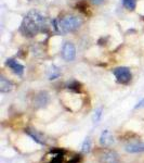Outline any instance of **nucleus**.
Returning <instances> with one entry per match:
<instances>
[{"label":"nucleus","mask_w":144,"mask_h":163,"mask_svg":"<svg viewBox=\"0 0 144 163\" xmlns=\"http://www.w3.org/2000/svg\"><path fill=\"white\" fill-rule=\"evenodd\" d=\"M62 57L67 62H71V61L75 59V57H76V48H75V46H74L73 42L67 41V42L64 44L63 47H62Z\"/></svg>","instance_id":"39448f33"},{"label":"nucleus","mask_w":144,"mask_h":163,"mask_svg":"<svg viewBox=\"0 0 144 163\" xmlns=\"http://www.w3.org/2000/svg\"><path fill=\"white\" fill-rule=\"evenodd\" d=\"M29 2H33V1H42V0H28Z\"/></svg>","instance_id":"aec40b11"},{"label":"nucleus","mask_w":144,"mask_h":163,"mask_svg":"<svg viewBox=\"0 0 144 163\" xmlns=\"http://www.w3.org/2000/svg\"><path fill=\"white\" fill-rule=\"evenodd\" d=\"M5 65H7L8 68H11V70H12L16 75H18V76H22L23 73H24V70H25L24 65H22L21 63H18V61L14 59H8L7 62H5Z\"/></svg>","instance_id":"0eeeda50"},{"label":"nucleus","mask_w":144,"mask_h":163,"mask_svg":"<svg viewBox=\"0 0 144 163\" xmlns=\"http://www.w3.org/2000/svg\"><path fill=\"white\" fill-rule=\"evenodd\" d=\"M125 150L129 153H141L144 152V142L143 141H129L125 146Z\"/></svg>","instance_id":"423d86ee"},{"label":"nucleus","mask_w":144,"mask_h":163,"mask_svg":"<svg viewBox=\"0 0 144 163\" xmlns=\"http://www.w3.org/2000/svg\"><path fill=\"white\" fill-rule=\"evenodd\" d=\"M47 27L48 25L45 16L40 12L32 10L23 18V22L21 24V32L26 37H34L39 33L46 32Z\"/></svg>","instance_id":"f257e3e1"},{"label":"nucleus","mask_w":144,"mask_h":163,"mask_svg":"<svg viewBox=\"0 0 144 163\" xmlns=\"http://www.w3.org/2000/svg\"><path fill=\"white\" fill-rule=\"evenodd\" d=\"M135 109H140V108H144V99H142L141 101L138 102V104L134 107Z\"/></svg>","instance_id":"a211bd4d"},{"label":"nucleus","mask_w":144,"mask_h":163,"mask_svg":"<svg viewBox=\"0 0 144 163\" xmlns=\"http://www.w3.org/2000/svg\"><path fill=\"white\" fill-rule=\"evenodd\" d=\"M102 114H103V109L102 108H98L95 110V113L93 115V121L94 123H99L101 118H102Z\"/></svg>","instance_id":"f3484780"},{"label":"nucleus","mask_w":144,"mask_h":163,"mask_svg":"<svg viewBox=\"0 0 144 163\" xmlns=\"http://www.w3.org/2000/svg\"><path fill=\"white\" fill-rule=\"evenodd\" d=\"M67 89H69V90L72 91H75V92H78V91L80 90L81 88V84L79 83V82L77 81H73L71 82L69 84H67V87H66Z\"/></svg>","instance_id":"4468645a"},{"label":"nucleus","mask_w":144,"mask_h":163,"mask_svg":"<svg viewBox=\"0 0 144 163\" xmlns=\"http://www.w3.org/2000/svg\"><path fill=\"white\" fill-rule=\"evenodd\" d=\"M25 133H26L27 135L29 136V137H31V138H32V139L35 141V142L39 144L40 146H46V145H47L46 140L43 139V136L41 135L40 133H38L36 129H32V128H26V129H25Z\"/></svg>","instance_id":"6e6552de"},{"label":"nucleus","mask_w":144,"mask_h":163,"mask_svg":"<svg viewBox=\"0 0 144 163\" xmlns=\"http://www.w3.org/2000/svg\"><path fill=\"white\" fill-rule=\"evenodd\" d=\"M91 2L95 5H102V3H103L104 0H91Z\"/></svg>","instance_id":"6ab92c4d"},{"label":"nucleus","mask_w":144,"mask_h":163,"mask_svg":"<svg viewBox=\"0 0 144 163\" xmlns=\"http://www.w3.org/2000/svg\"><path fill=\"white\" fill-rule=\"evenodd\" d=\"M113 73H114L117 82L120 83V84H128L131 81V78H132L131 71L128 68H126V66L116 68L113 71Z\"/></svg>","instance_id":"7ed1b4c3"},{"label":"nucleus","mask_w":144,"mask_h":163,"mask_svg":"<svg viewBox=\"0 0 144 163\" xmlns=\"http://www.w3.org/2000/svg\"><path fill=\"white\" fill-rule=\"evenodd\" d=\"M12 89H13V84L9 79H7L5 77H0V91L1 92H9Z\"/></svg>","instance_id":"9b49d317"},{"label":"nucleus","mask_w":144,"mask_h":163,"mask_svg":"<svg viewBox=\"0 0 144 163\" xmlns=\"http://www.w3.org/2000/svg\"><path fill=\"white\" fill-rule=\"evenodd\" d=\"M90 150H91V139L88 137V138H86L85 141L81 145V151L84 153H89Z\"/></svg>","instance_id":"2eb2a0df"},{"label":"nucleus","mask_w":144,"mask_h":163,"mask_svg":"<svg viewBox=\"0 0 144 163\" xmlns=\"http://www.w3.org/2000/svg\"><path fill=\"white\" fill-rule=\"evenodd\" d=\"M49 95L46 91H40L38 95L35 97V107L36 108H43L49 102Z\"/></svg>","instance_id":"1a4fd4ad"},{"label":"nucleus","mask_w":144,"mask_h":163,"mask_svg":"<svg viewBox=\"0 0 144 163\" xmlns=\"http://www.w3.org/2000/svg\"><path fill=\"white\" fill-rule=\"evenodd\" d=\"M100 163H120L119 155L114 150L105 149L99 155Z\"/></svg>","instance_id":"20e7f679"},{"label":"nucleus","mask_w":144,"mask_h":163,"mask_svg":"<svg viewBox=\"0 0 144 163\" xmlns=\"http://www.w3.org/2000/svg\"><path fill=\"white\" fill-rule=\"evenodd\" d=\"M60 75H61V70H60L58 66H55V65H52L51 68H50L49 71V77L50 81H53V79H56V78H59Z\"/></svg>","instance_id":"f8f14e48"},{"label":"nucleus","mask_w":144,"mask_h":163,"mask_svg":"<svg viewBox=\"0 0 144 163\" xmlns=\"http://www.w3.org/2000/svg\"><path fill=\"white\" fill-rule=\"evenodd\" d=\"M122 5L129 11H133L137 7V0H122Z\"/></svg>","instance_id":"ddd939ff"},{"label":"nucleus","mask_w":144,"mask_h":163,"mask_svg":"<svg viewBox=\"0 0 144 163\" xmlns=\"http://www.w3.org/2000/svg\"><path fill=\"white\" fill-rule=\"evenodd\" d=\"M82 18L77 15H66L60 20H54L53 27L56 32L61 34H67L77 31L82 25Z\"/></svg>","instance_id":"f03ea898"},{"label":"nucleus","mask_w":144,"mask_h":163,"mask_svg":"<svg viewBox=\"0 0 144 163\" xmlns=\"http://www.w3.org/2000/svg\"><path fill=\"white\" fill-rule=\"evenodd\" d=\"M82 162V155L80 153H74L73 157L68 160L66 163H81Z\"/></svg>","instance_id":"dca6fc26"},{"label":"nucleus","mask_w":144,"mask_h":163,"mask_svg":"<svg viewBox=\"0 0 144 163\" xmlns=\"http://www.w3.org/2000/svg\"><path fill=\"white\" fill-rule=\"evenodd\" d=\"M100 145L102 147H109L114 142V138H113L111 131L108 129H105V131H102V134L100 136Z\"/></svg>","instance_id":"9d476101"}]
</instances>
